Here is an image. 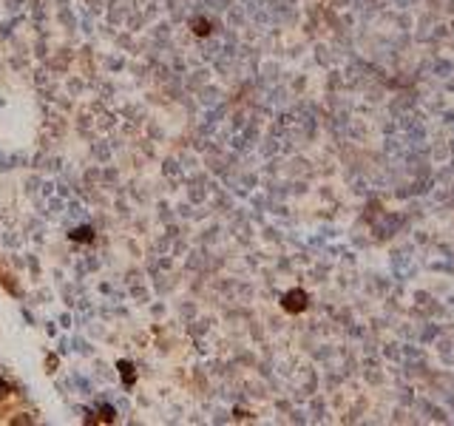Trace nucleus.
<instances>
[{
	"instance_id": "obj_1",
	"label": "nucleus",
	"mask_w": 454,
	"mask_h": 426,
	"mask_svg": "<svg viewBox=\"0 0 454 426\" xmlns=\"http://www.w3.org/2000/svg\"><path fill=\"white\" fill-rule=\"evenodd\" d=\"M74 239H91V230L82 228V230H74Z\"/></svg>"
}]
</instances>
